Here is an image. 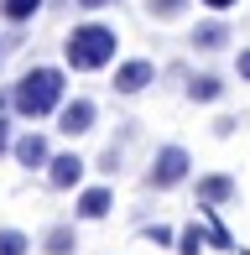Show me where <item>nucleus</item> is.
Instances as JSON below:
<instances>
[{"label": "nucleus", "mask_w": 250, "mask_h": 255, "mask_svg": "<svg viewBox=\"0 0 250 255\" xmlns=\"http://www.w3.org/2000/svg\"><path fill=\"white\" fill-rule=\"evenodd\" d=\"M68 99V68H52V63H37L10 84V115L21 120H47L58 115Z\"/></svg>", "instance_id": "nucleus-1"}, {"label": "nucleus", "mask_w": 250, "mask_h": 255, "mask_svg": "<svg viewBox=\"0 0 250 255\" xmlns=\"http://www.w3.org/2000/svg\"><path fill=\"white\" fill-rule=\"evenodd\" d=\"M115 57H120V31L110 21H78L63 37V68H73V73H99Z\"/></svg>", "instance_id": "nucleus-2"}, {"label": "nucleus", "mask_w": 250, "mask_h": 255, "mask_svg": "<svg viewBox=\"0 0 250 255\" xmlns=\"http://www.w3.org/2000/svg\"><path fill=\"white\" fill-rule=\"evenodd\" d=\"M188 177H193V156H188V146H177V141L156 146L151 167H146V188H151V193H172V188H183Z\"/></svg>", "instance_id": "nucleus-3"}, {"label": "nucleus", "mask_w": 250, "mask_h": 255, "mask_svg": "<svg viewBox=\"0 0 250 255\" xmlns=\"http://www.w3.org/2000/svg\"><path fill=\"white\" fill-rule=\"evenodd\" d=\"M52 120H58V135L78 141V135H89L99 125V104L89 99V94H73V99H63V110L52 115Z\"/></svg>", "instance_id": "nucleus-4"}, {"label": "nucleus", "mask_w": 250, "mask_h": 255, "mask_svg": "<svg viewBox=\"0 0 250 255\" xmlns=\"http://www.w3.org/2000/svg\"><path fill=\"white\" fill-rule=\"evenodd\" d=\"M84 172H89V161L78 151H52V161L42 167V177H47L52 193H78L84 188Z\"/></svg>", "instance_id": "nucleus-5"}, {"label": "nucleus", "mask_w": 250, "mask_h": 255, "mask_svg": "<svg viewBox=\"0 0 250 255\" xmlns=\"http://www.w3.org/2000/svg\"><path fill=\"white\" fill-rule=\"evenodd\" d=\"M156 84V63L151 57H125V63H115V94L120 99H135V94H146V89Z\"/></svg>", "instance_id": "nucleus-6"}, {"label": "nucleus", "mask_w": 250, "mask_h": 255, "mask_svg": "<svg viewBox=\"0 0 250 255\" xmlns=\"http://www.w3.org/2000/svg\"><path fill=\"white\" fill-rule=\"evenodd\" d=\"M110 208H115V188L110 182H94V188L73 193V219L78 224H99V219H110Z\"/></svg>", "instance_id": "nucleus-7"}, {"label": "nucleus", "mask_w": 250, "mask_h": 255, "mask_svg": "<svg viewBox=\"0 0 250 255\" xmlns=\"http://www.w3.org/2000/svg\"><path fill=\"white\" fill-rule=\"evenodd\" d=\"M10 156H16V167L42 172V167L52 161V146H47V135H42V130H21L16 141H10Z\"/></svg>", "instance_id": "nucleus-8"}, {"label": "nucleus", "mask_w": 250, "mask_h": 255, "mask_svg": "<svg viewBox=\"0 0 250 255\" xmlns=\"http://www.w3.org/2000/svg\"><path fill=\"white\" fill-rule=\"evenodd\" d=\"M193 52H219V47H230V21H203V26H193Z\"/></svg>", "instance_id": "nucleus-9"}, {"label": "nucleus", "mask_w": 250, "mask_h": 255, "mask_svg": "<svg viewBox=\"0 0 250 255\" xmlns=\"http://www.w3.org/2000/svg\"><path fill=\"white\" fill-rule=\"evenodd\" d=\"M37 250L42 255H78V224H47Z\"/></svg>", "instance_id": "nucleus-10"}, {"label": "nucleus", "mask_w": 250, "mask_h": 255, "mask_svg": "<svg viewBox=\"0 0 250 255\" xmlns=\"http://www.w3.org/2000/svg\"><path fill=\"white\" fill-rule=\"evenodd\" d=\"M235 193H240V188H235L230 172H209V177H198V203H214V208H219V203H230Z\"/></svg>", "instance_id": "nucleus-11"}, {"label": "nucleus", "mask_w": 250, "mask_h": 255, "mask_svg": "<svg viewBox=\"0 0 250 255\" xmlns=\"http://www.w3.org/2000/svg\"><path fill=\"white\" fill-rule=\"evenodd\" d=\"M224 89H230V84H224L219 73H193L183 94H188L193 104H219V99H224Z\"/></svg>", "instance_id": "nucleus-12"}, {"label": "nucleus", "mask_w": 250, "mask_h": 255, "mask_svg": "<svg viewBox=\"0 0 250 255\" xmlns=\"http://www.w3.org/2000/svg\"><path fill=\"white\" fill-rule=\"evenodd\" d=\"M47 10V0H0V16L10 21V26H26L31 16H42Z\"/></svg>", "instance_id": "nucleus-13"}, {"label": "nucleus", "mask_w": 250, "mask_h": 255, "mask_svg": "<svg viewBox=\"0 0 250 255\" xmlns=\"http://www.w3.org/2000/svg\"><path fill=\"white\" fill-rule=\"evenodd\" d=\"M188 5H193V0H141V10H146L151 21H177Z\"/></svg>", "instance_id": "nucleus-14"}, {"label": "nucleus", "mask_w": 250, "mask_h": 255, "mask_svg": "<svg viewBox=\"0 0 250 255\" xmlns=\"http://www.w3.org/2000/svg\"><path fill=\"white\" fill-rule=\"evenodd\" d=\"M0 255H31V235L16 229V224H5L0 229Z\"/></svg>", "instance_id": "nucleus-15"}, {"label": "nucleus", "mask_w": 250, "mask_h": 255, "mask_svg": "<svg viewBox=\"0 0 250 255\" xmlns=\"http://www.w3.org/2000/svg\"><path fill=\"white\" fill-rule=\"evenodd\" d=\"M209 250V235H203L198 224H183L177 229V255H203Z\"/></svg>", "instance_id": "nucleus-16"}, {"label": "nucleus", "mask_w": 250, "mask_h": 255, "mask_svg": "<svg viewBox=\"0 0 250 255\" xmlns=\"http://www.w3.org/2000/svg\"><path fill=\"white\" fill-rule=\"evenodd\" d=\"M141 235L151 240V245H172V250H177V229H167V224H146Z\"/></svg>", "instance_id": "nucleus-17"}, {"label": "nucleus", "mask_w": 250, "mask_h": 255, "mask_svg": "<svg viewBox=\"0 0 250 255\" xmlns=\"http://www.w3.org/2000/svg\"><path fill=\"white\" fill-rule=\"evenodd\" d=\"M99 172H105V177H115V172H120V146H110V151L99 156Z\"/></svg>", "instance_id": "nucleus-18"}, {"label": "nucleus", "mask_w": 250, "mask_h": 255, "mask_svg": "<svg viewBox=\"0 0 250 255\" xmlns=\"http://www.w3.org/2000/svg\"><path fill=\"white\" fill-rule=\"evenodd\" d=\"M235 125H240V120H235V115H219V120H214V135H219V141H224V135H235Z\"/></svg>", "instance_id": "nucleus-19"}, {"label": "nucleus", "mask_w": 250, "mask_h": 255, "mask_svg": "<svg viewBox=\"0 0 250 255\" xmlns=\"http://www.w3.org/2000/svg\"><path fill=\"white\" fill-rule=\"evenodd\" d=\"M235 73H240V84H250V47H240V57H235Z\"/></svg>", "instance_id": "nucleus-20"}, {"label": "nucleus", "mask_w": 250, "mask_h": 255, "mask_svg": "<svg viewBox=\"0 0 250 255\" xmlns=\"http://www.w3.org/2000/svg\"><path fill=\"white\" fill-rule=\"evenodd\" d=\"M198 5H209L214 16H224V10H235V5H240V0H198Z\"/></svg>", "instance_id": "nucleus-21"}, {"label": "nucleus", "mask_w": 250, "mask_h": 255, "mask_svg": "<svg viewBox=\"0 0 250 255\" xmlns=\"http://www.w3.org/2000/svg\"><path fill=\"white\" fill-rule=\"evenodd\" d=\"M78 10H110V5H120V0H73Z\"/></svg>", "instance_id": "nucleus-22"}, {"label": "nucleus", "mask_w": 250, "mask_h": 255, "mask_svg": "<svg viewBox=\"0 0 250 255\" xmlns=\"http://www.w3.org/2000/svg\"><path fill=\"white\" fill-rule=\"evenodd\" d=\"M5 47H10V37H0V57H5Z\"/></svg>", "instance_id": "nucleus-23"}]
</instances>
